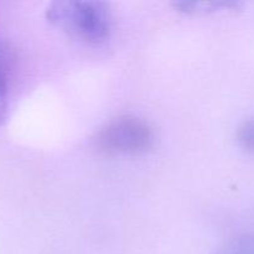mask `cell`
<instances>
[{"label": "cell", "instance_id": "277c9868", "mask_svg": "<svg viewBox=\"0 0 254 254\" xmlns=\"http://www.w3.org/2000/svg\"><path fill=\"white\" fill-rule=\"evenodd\" d=\"M175 9L185 14H210L221 10H238L240 1H175Z\"/></svg>", "mask_w": 254, "mask_h": 254}, {"label": "cell", "instance_id": "3957f363", "mask_svg": "<svg viewBox=\"0 0 254 254\" xmlns=\"http://www.w3.org/2000/svg\"><path fill=\"white\" fill-rule=\"evenodd\" d=\"M15 66V54L7 42L0 39V126L9 116L10 78Z\"/></svg>", "mask_w": 254, "mask_h": 254}, {"label": "cell", "instance_id": "7a4b0ae2", "mask_svg": "<svg viewBox=\"0 0 254 254\" xmlns=\"http://www.w3.org/2000/svg\"><path fill=\"white\" fill-rule=\"evenodd\" d=\"M99 150L109 155L138 156L154 145V133L138 117L123 116L107 123L96 138Z\"/></svg>", "mask_w": 254, "mask_h": 254}, {"label": "cell", "instance_id": "8992f818", "mask_svg": "<svg viewBox=\"0 0 254 254\" xmlns=\"http://www.w3.org/2000/svg\"><path fill=\"white\" fill-rule=\"evenodd\" d=\"M237 140L241 148L254 155V119L243 122L237 131Z\"/></svg>", "mask_w": 254, "mask_h": 254}, {"label": "cell", "instance_id": "6da1fadb", "mask_svg": "<svg viewBox=\"0 0 254 254\" xmlns=\"http://www.w3.org/2000/svg\"><path fill=\"white\" fill-rule=\"evenodd\" d=\"M46 19L69 37L88 45L108 40L112 29L109 6L96 0H59L47 6Z\"/></svg>", "mask_w": 254, "mask_h": 254}, {"label": "cell", "instance_id": "5b68a950", "mask_svg": "<svg viewBox=\"0 0 254 254\" xmlns=\"http://www.w3.org/2000/svg\"><path fill=\"white\" fill-rule=\"evenodd\" d=\"M215 254H254V235H243L225 243Z\"/></svg>", "mask_w": 254, "mask_h": 254}]
</instances>
